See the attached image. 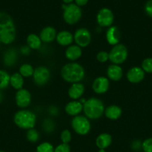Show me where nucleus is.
<instances>
[{
	"mask_svg": "<svg viewBox=\"0 0 152 152\" xmlns=\"http://www.w3.org/2000/svg\"><path fill=\"white\" fill-rule=\"evenodd\" d=\"M88 1L89 0H75V4H77L79 7H81V6H84L87 4Z\"/></svg>",
	"mask_w": 152,
	"mask_h": 152,
	"instance_id": "nucleus-38",
	"label": "nucleus"
},
{
	"mask_svg": "<svg viewBox=\"0 0 152 152\" xmlns=\"http://www.w3.org/2000/svg\"><path fill=\"white\" fill-rule=\"evenodd\" d=\"M96 21L98 25L103 28H109L112 26L114 21V15L113 11L107 7H103L97 13Z\"/></svg>",
	"mask_w": 152,
	"mask_h": 152,
	"instance_id": "nucleus-10",
	"label": "nucleus"
},
{
	"mask_svg": "<svg viewBox=\"0 0 152 152\" xmlns=\"http://www.w3.org/2000/svg\"><path fill=\"white\" fill-rule=\"evenodd\" d=\"M145 74V73L141 67H132L127 72L126 78L129 83L137 84V83H141L144 80Z\"/></svg>",
	"mask_w": 152,
	"mask_h": 152,
	"instance_id": "nucleus-13",
	"label": "nucleus"
},
{
	"mask_svg": "<svg viewBox=\"0 0 152 152\" xmlns=\"http://www.w3.org/2000/svg\"><path fill=\"white\" fill-rule=\"evenodd\" d=\"M104 114L108 120H117L122 116V110L117 105H110L105 108Z\"/></svg>",
	"mask_w": 152,
	"mask_h": 152,
	"instance_id": "nucleus-21",
	"label": "nucleus"
},
{
	"mask_svg": "<svg viewBox=\"0 0 152 152\" xmlns=\"http://www.w3.org/2000/svg\"><path fill=\"white\" fill-rule=\"evenodd\" d=\"M10 85L15 90H20V89L23 88L24 78L19 72L14 73L10 75Z\"/></svg>",
	"mask_w": 152,
	"mask_h": 152,
	"instance_id": "nucleus-25",
	"label": "nucleus"
},
{
	"mask_svg": "<svg viewBox=\"0 0 152 152\" xmlns=\"http://www.w3.org/2000/svg\"><path fill=\"white\" fill-rule=\"evenodd\" d=\"M98 152H106L105 149H99L98 150Z\"/></svg>",
	"mask_w": 152,
	"mask_h": 152,
	"instance_id": "nucleus-42",
	"label": "nucleus"
},
{
	"mask_svg": "<svg viewBox=\"0 0 152 152\" xmlns=\"http://www.w3.org/2000/svg\"><path fill=\"white\" fill-rule=\"evenodd\" d=\"M43 129L47 132H53L54 129H55L54 123L51 120H46L43 123Z\"/></svg>",
	"mask_w": 152,
	"mask_h": 152,
	"instance_id": "nucleus-35",
	"label": "nucleus"
},
{
	"mask_svg": "<svg viewBox=\"0 0 152 152\" xmlns=\"http://www.w3.org/2000/svg\"><path fill=\"white\" fill-rule=\"evenodd\" d=\"M145 12L148 16L152 18V0H148L145 5Z\"/></svg>",
	"mask_w": 152,
	"mask_h": 152,
	"instance_id": "nucleus-36",
	"label": "nucleus"
},
{
	"mask_svg": "<svg viewBox=\"0 0 152 152\" xmlns=\"http://www.w3.org/2000/svg\"><path fill=\"white\" fill-rule=\"evenodd\" d=\"M74 1V0H63V1L64 3H65L66 4H71L72 1Z\"/></svg>",
	"mask_w": 152,
	"mask_h": 152,
	"instance_id": "nucleus-40",
	"label": "nucleus"
},
{
	"mask_svg": "<svg viewBox=\"0 0 152 152\" xmlns=\"http://www.w3.org/2000/svg\"><path fill=\"white\" fill-rule=\"evenodd\" d=\"M75 45L81 48H86L91 42L92 36L89 30L86 28H80L77 29L73 34Z\"/></svg>",
	"mask_w": 152,
	"mask_h": 152,
	"instance_id": "nucleus-8",
	"label": "nucleus"
},
{
	"mask_svg": "<svg viewBox=\"0 0 152 152\" xmlns=\"http://www.w3.org/2000/svg\"><path fill=\"white\" fill-rule=\"evenodd\" d=\"M10 75L4 70L0 69V90L5 89L10 86Z\"/></svg>",
	"mask_w": 152,
	"mask_h": 152,
	"instance_id": "nucleus-27",
	"label": "nucleus"
},
{
	"mask_svg": "<svg viewBox=\"0 0 152 152\" xmlns=\"http://www.w3.org/2000/svg\"><path fill=\"white\" fill-rule=\"evenodd\" d=\"M112 136L108 133H102L97 137L95 145L98 149H106L112 143Z\"/></svg>",
	"mask_w": 152,
	"mask_h": 152,
	"instance_id": "nucleus-22",
	"label": "nucleus"
},
{
	"mask_svg": "<svg viewBox=\"0 0 152 152\" xmlns=\"http://www.w3.org/2000/svg\"><path fill=\"white\" fill-rule=\"evenodd\" d=\"M34 83L38 86H43L49 83L51 77V72L45 66H39L34 69L32 76Z\"/></svg>",
	"mask_w": 152,
	"mask_h": 152,
	"instance_id": "nucleus-9",
	"label": "nucleus"
},
{
	"mask_svg": "<svg viewBox=\"0 0 152 152\" xmlns=\"http://www.w3.org/2000/svg\"><path fill=\"white\" fill-rule=\"evenodd\" d=\"M31 49L28 47V45H25V46H22V48H20V52L24 55H28L31 52Z\"/></svg>",
	"mask_w": 152,
	"mask_h": 152,
	"instance_id": "nucleus-37",
	"label": "nucleus"
},
{
	"mask_svg": "<svg viewBox=\"0 0 152 152\" xmlns=\"http://www.w3.org/2000/svg\"><path fill=\"white\" fill-rule=\"evenodd\" d=\"M132 148L135 150H139L140 148H142V143H140L139 141H135L133 143Z\"/></svg>",
	"mask_w": 152,
	"mask_h": 152,
	"instance_id": "nucleus-39",
	"label": "nucleus"
},
{
	"mask_svg": "<svg viewBox=\"0 0 152 152\" xmlns=\"http://www.w3.org/2000/svg\"><path fill=\"white\" fill-rule=\"evenodd\" d=\"M121 38V33L118 27L110 26L106 31V40L110 45H116L119 44Z\"/></svg>",
	"mask_w": 152,
	"mask_h": 152,
	"instance_id": "nucleus-14",
	"label": "nucleus"
},
{
	"mask_svg": "<svg viewBox=\"0 0 152 152\" xmlns=\"http://www.w3.org/2000/svg\"><path fill=\"white\" fill-rule=\"evenodd\" d=\"M142 68L145 73L152 74V58L148 57L145 59L142 62Z\"/></svg>",
	"mask_w": 152,
	"mask_h": 152,
	"instance_id": "nucleus-30",
	"label": "nucleus"
},
{
	"mask_svg": "<svg viewBox=\"0 0 152 152\" xmlns=\"http://www.w3.org/2000/svg\"><path fill=\"white\" fill-rule=\"evenodd\" d=\"M105 106L102 101L96 97L86 99L83 105V111L85 117L89 120H98L104 114Z\"/></svg>",
	"mask_w": 152,
	"mask_h": 152,
	"instance_id": "nucleus-3",
	"label": "nucleus"
},
{
	"mask_svg": "<svg viewBox=\"0 0 152 152\" xmlns=\"http://www.w3.org/2000/svg\"><path fill=\"white\" fill-rule=\"evenodd\" d=\"M85 91V87L81 83H73L68 89V95L70 99L77 100L80 99Z\"/></svg>",
	"mask_w": 152,
	"mask_h": 152,
	"instance_id": "nucleus-18",
	"label": "nucleus"
},
{
	"mask_svg": "<svg viewBox=\"0 0 152 152\" xmlns=\"http://www.w3.org/2000/svg\"><path fill=\"white\" fill-rule=\"evenodd\" d=\"M92 88L97 94H104L110 88V80L103 76L96 77L92 82Z\"/></svg>",
	"mask_w": 152,
	"mask_h": 152,
	"instance_id": "nucleus-12",
	"label": "nucleus"
},
{
	"mask_svg": "<svg viewBox=\"0 0 152 152\" xmlns=\"http://www.w3.org/2000/svg\"><path fill=\"white\" fill-rule=\"evenodd\" d=\"M142 148L144 152H152V137L148 138L142 142Z\"/></svg>",
	"mask_w": 152,
	"mask_h": 152,
	"instance_id": "nucleus-33",
	"label": "nucleus"
},
{
	"mask_svg": "<svg viewBox=\"0 0 152 152\" xmlns=\"http://www.w3.org/2000/svg\"><path fill=\"white\" fill-rule=\"evenodd\" d=\"M26 139L31 142H37L40 139V133L35 129H31L27 131Z\"/></svg>",
	"mask_w": 152,
	"mask_h": 152,
	"instance_id": "nucleus-28",
	"label": "nucleus"
},
{
	"mask_svg": "<svg viewBox=\"0 0 152 152\" xmlns=\"http://www.w3.org/2000/svg\"><path fill=\"white\" fill-rule=\"evenodd\" d=\"M1 41H0V47H1Z\"/></svg>",
	"mask_w": 152,
	"mask_h": 152,
	"instance_id": "nucleus-43",
	"label": "nucleus"
},
{
	"mask_svg": "<svg viewBox=\"0 0 152 152\" xmlns=\"http://www.w3.org/2000/svg\"><path fill=\"white\" fill-rule=\"evenodd\" d=\"M62 8L63 9V18L66 23L68 25H75L81 19L82 10L80 7L76 4H63Z\"/></svg>",
	"mask_w": 152,
	"mask_h": 152,
	"instance_id": "nucleus-5",
	"label": "nucleus"
},
{
	"mask_svg": "<svg viewBox=\"0 0 152 152\" xmlns=\"http://www.w3.org/2000/svg\"><path fill=\"white\" fill-rule=\"evenodd\" d=\"M83 111V104L79 100H72L69 102L65 106V112L72 117L80 115Z\"/></svg>",
	"mask_w": 152,
	"mask_h": 152,
	"instance_id": "nucleus-17",
	"label": "nucleus"
},
{
	"mask_svg": "<svg viewBox=\"0 0 152 152\" xmlns=\"http://www.w3.org/2000/svg\"><path fill=\"white\" fill-rule=\"evenodd\" d=\"M0 152H5V151H0Z\"/></svg>",
	"mask_w": 152,
	"mask_h": 152,
	"instance_id": "nucleus-44",
	"label": "nucleus"
},
{
	"mask_svg": "<svg viewBox=\"0 0 152 152\" xmlns=\"http://www.w3.org/2000/svg\"><path fill=\"white\" fill-rule=\"evenodd\" d=\"M96 59L101 63H104L109 60V53L104 50L99 51L96 55Z\"/></svg>",
	"mask_w": 152,
	"mask_h": 152,
	"instance_id": "nucleus-32",
	"label": "nucleus"
},
{
	"mask_svg": "<svg viewBox=\"0 0 152 152\" xmlns=\"http://www.w3.org/2000/svg\"><path fill=\"white\" fill-rule=\"evenodd\" d=\"M56 41L60 45L68 47L74 42V36L68 31H61L57 34Z\"/></svg>",
	"mask_w": 152,
	"mask_h": 152,
	"instance_id": "nucleus-19",
	"label": "nucleus"
},
{
	"mask_svg": "<svg viewBox=\"0 0 152 152\" xmlns=\"http://www.w3.org/2000/svg\"><path fill=\"white\" fill-rule=\"evenodd\" d=\"M61 140L62 143L69 144L72 140V134L69 129H64L61 133Z\"/></svg>",
	"mask_w": 152,
	"mask_h": 152,
	"instance_id": "nucleus-31",
	"label": "nucleus"
},
{
	"mask_svg": "<svg viewBox=\"0 0 152 152\" xmlns=\"http://www.w3.org/2000/svg\"><path fill=\"white\" fill-rule=\"evenodd\" d=\"M71 151V148L69 144L66 143H61L58 145L56 148H55L54 152H70Z\"/></svg>",
	"mask_w": 152,
	"mask_h": 152,
	"instance_id": "nucleus-34",
	"label": "nucleus"
},
{
	"mask_svg": "<svg viewBox=\"0 0 152 152\" xmlns=\"http://www.w3.org/2000/svg\"><path fill=\"white\" fill-rule=\"evenodd\" d=\"M34 72V67L28 63L22 64L19 68V73L23 78H28L32 77Z\"/></svg>",
	"mask_w": 152,
	"mask_h": 152,
	"instance_id": "nucleus-26",
	"label": "nucleus"
},
{
	"mask_svg": "<svg viewBox=\"0 0 152 152\" xmlns=\"http://www.w3.org/2000/svg\"><path fill=\"white\" fill-rule=\"evenodd\" d=\"M61 75L63 80L69 83H80L85 77L84 68L75 62L66 63L62 67Z\"/></svg>",
	"mask_w": 152,
	"mask_h": 152,
	"instance_id": "nucleus-2",
	"label": "nucleus"
},
{
	"mask_svg": "<svg viewBox=\"0 0 152 152\" xmlns=\"http://www.w3.org/2000/svg\"><path fill=\"white\" fill-rule=\"evenodd\" d=\"M2 101H3V95H2V94L0 92V103H1Z\"/></svg>",
	"mask_w": 152,
	"mask_h": 152,
	"instance_id": "nucleus-41",
	"label": "nucleus"
},
{
	"mask_svg": "<svg viewBox=\"0 0 152 152\" xmlns=\"http://www.w3.org/2000/svg\"><path fill=\"white\" fill-rule=\"evenodd\" d=\"M37 122V116L33 111L28 109H21L13 116V123L18 128L23 130L34 129Z\"/></svg>",
	"mask_w": 152,
	"mask_h": 152,
	"instance_id": "nucleus-4",
	"label": "nucleus"
},
{
	"mask_svg": "<svg viewBox=\"0 0 152 152\" xmlns=\"http://www.w3.org/2000/svg\"><path fill=\"white\" fill-rule=\"evenodd\" d=\"M128 56V50L126 46L123 44H118L113 46L109 52V60L112 64L121 65L127 60Z\"/></svg>",
	"mask_w": 152,
	"mask_h": 152,
	"instance_id": "nucleus-7",
	"label": "nucleus"
},
{
	"mask_svg": "<svg viewBox=\"0 0 152 152\" xmlns=\"http://www.w3.org/2000/svg\"><path fill=\"white\" fill-rule=\"evenodd\" d=\"M17 60V51L15 48L7 49L3 56V62L6 66H13Z\"/></svg>",
	"mask_w": 152,
	"mask_h": 152,
	"instance_id": "nucleus-23",
	"label": "nucleus"
},
{
	"mask_svg": "<svg viewBox=\"0 0 152 152\" xmlns=\"http://www.w3.org/2000/svg\"><path fill=\"white\" fill-rule=\"evenodd\" d=\"M151 30H152V27H151Z\"/></svg>",
	"mask_w": 152,
	"mask_h": 152,
	"instance_id": "nucleus-45",
	"label": "nucleus"
},
{
	"mask_svg": "<svg viewBox=\"0 0 152 152\" xmlns=\"http://www.w3.org/2000/svg\"><path fill=\"white\" fill-rule=\"evenodd\" d=\"M71 126L76 134L81 136L88 134L91 130V123L89 120L85 116L80 114L72 119Z\"/></svg>",
	"mask_w": 152,
	"mask_h": 152,
	"instance_id": "nucleus-6",
	"label": "nucleus"
},
{
	"mask_svg": "<svg viewBox=\"0 0 152 152\" xmlns=\"http://www.w3.org/2000/svg\"><path fill=\"white\" fill-rule=\"evenodd\" d=\"M16 37V26L12 17L5 12H0V41L1 44H11L15 41Z\"/></svg>",
	"mask_w": 152,
	"mask_h": 152,
	"instance_id": "nucleus-1",
	"label": "nucleus"
},
{
	"mask_svg": "<svg viewBox=\"0 0 152 152\" xmlns=\"http://www.w3.org/2000/svg\"><path fill=\"white\" fill-rule=\"evenodd\" d=\"M26 44L32 50H38L42 45L40 36L35 34H30L26 38Z\"/></svg>",
	"mask_w": 152,
	"mask_h": 152,
	"instance_id": "nucleus-24",
	"label": "nucleus"
},
{
	"mask_svg": "<svg viewBox=\"0 0 152 152\" xmlns=\"http://www.w3.org/2000/svg\"><path fill=\"white\" fill-rule=\"evenodd\" d=\"M107 76L112 81H119L123 77V69L120 65L112 64L107 67Z\"/></svg>",
	"mask_w": 152,
	"mask_h": 152,
	"instance_id": "nucleus-16",
	"label": "nucleus"
},
{
	"mask_svg": "<svg viewBox=\"0 0 152 152\" xmlns=\"http://www.w3.org/2000/svg\"><path fill=\"white\" fill-rule=\"evenodd\" d=\"M57 31L55 28L52 26H46L42 29L40 33V38L42 42L50 43L56 39Z\"/></svg>",
	"mask_w": 152,
	"mask_h": 152,
	"instance_id": "nucleus-15",
	"label": "nucleus"
},
{
	"mask_svg": "<svg viewBox=\"0 0 152 152\" xmlns=\"http://www.w3.org/2000/svg\"><path fill=\"white\" fill-rule=\"evenodd\" d=\"M55 148L49 142H44L40 143L38 146L37 147L36 152H54Z\"/></svg>",
	"mask_w": 152,
	"mask_h": 152,
	"instance_id": "nucleus-29",
	"label": "nucleus"
},
{
	"mask_svg": "<svg viewBox=\"0 0 152 152\" xmlns=\"http://www.w3.org/2000/svg\"><path fill=\"white\" fill-rule=\"evenodd\" d=\"M15 102L19 108L26 109L31 102V94L29 91L25 88L16 91L15 94Z\"/></svg>",
	"mask_w": 152,
	"mask_h": 152,
	"instance_id": "nucleus-11",
	"label": "nucleus"
},
{
	"mask_svg": "<svg viewBox=\"0 0 152 152\" xmlns=\"http://www.w3.org/2000/svg\"><path fill=\"white\" fill-rule=\"evenodd\" d=\"M82 48L77 45H71L68 46L65 50V56L67 59L75 62L82 56Z\"/></svg>",
	"mask_w": 152,
	"mask_h": 152,
	"instance_id": "nucleus-20",
	"label": "nucleus"
}]
</instances>
